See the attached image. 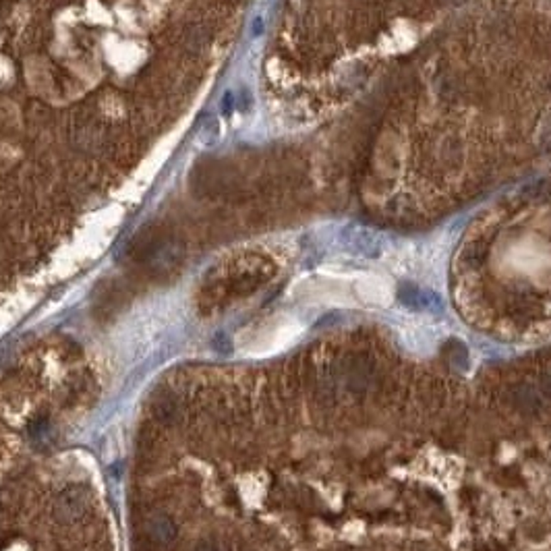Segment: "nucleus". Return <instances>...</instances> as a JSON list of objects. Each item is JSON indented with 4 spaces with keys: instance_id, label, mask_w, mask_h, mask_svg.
I'll return each mask as SVG.
<instances>
[{
    "instance_id": "obj_1",
    "label": "nucleus",
    "mask_w": 551,
    "mask_h": 551,
    "mask_svg": "<svg viewBox=\"0 0 551 551\" xmlns=\"http://www.w3.org/2000/svg\"><path fill=\"white\" fill-rule=\"evenodd\" d=\"M357 292L363 301L371 303V305H387L390 299H392V290L385 284L384 280L380 278H360L357 282Z\"/></svg>"
},
{
    "instance_id": "obj_2",
    "label": "nucleus",
    "mask_w": 551,
    "mask_h": 551,
    "mask_svg": "<svg viewBox=\"0 0 551 551\" xmlns=\"http://www.w3.org/2000/svg\"><path fill=\"white\" fill-rule=\"evenodd\" d=\"M205 124H208V127H203V124H201L199 139H201L203 144H212V141L218 137V122L214 119H208L205 120Z\"/></svg>"
}]
</instances>
